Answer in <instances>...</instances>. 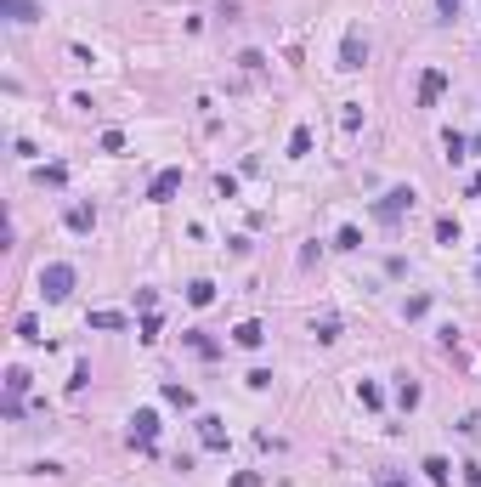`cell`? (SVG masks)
<instances>
[{
  "instance_id": "6da1fadb",
  "label": "cell",
  "mask_w": 481,
  "mask_h": 487,
  "mask_svg": "<svg viewBox=\"0 0 481 487\" xmlns=\"http://www.w3.org/2000/svg\"><path fill=\"white\" fill-rule=\"evenodd\" d=\"M40 295H46V301H69V295H74V266H69V261L40 266Z\"/></svg>"
},
{
  "instance_id": "7a4b0ae2",
  "label": "cell",
  "mask_w": 481,
  "mask_h": 487,
  "mask_svg": "<svg viewBox=\"0 0 481 487\" xmlns=\"http://www.w3.org/2000/svg\"><path fill=\"white\" fill-rule=\"evenodd\" d=\"M131 442H136L142 453L159 442V413H153V408H136V419H131Z\"/></svg>"
},
{
  "instance_id": "3957f363",
  "label": "cell",
  "mask_w": 481,
  "mask_h": 487,
  "mask_svg": "<svg viewBox=\"0 0 481 487\" xmlns=\"http://www.w3.org/2000/svg\"><path fill=\"white\" fill-rule=\"evenodd\" d=\"M374 210H380V221H402V210H413V187H391Z\"/></svg>"
},
{
  "instance_id": "277c9868",
  "label": "cell",
  "mask_w": 481,
  "mask_h": 487,
  "mask_svg": "<svg viewBox=\"0 0 481 487\" xmlns=\"http://www.w3.org/2000/svg\"><path fill=\"white\" fill-rule=\"evenodd\" d=\"M363 63H368V40L351 29V34H345V46H340V69H345V74H357Z\"/></svg>"
},
{
  "instance_id": "5b68a950",
  "label": "cell",
  "mask_w": 481,
  "mask_h": 487,
  "mask_svg": "<svg viewBox=\"0 0 481 487\" xmlns=\"http://www.w3.org/2000/svg\"><path fill=\"white\" fill-rule=\"evenodd\" d=\"M442 91H447V74H442V69H425V74H419V108H436Z\"/></svg>"
},
{
  "instance_id": "8992f818",
  "label": "cell",
  "mask_w": 481,
  "mask_h": 487,
  "mask_svg": "<svg viewBox=\"0 0 481 487\" xmlns=\"http://www.w3.org/2000/svg\"><path fill=\"white\" fill-rule=\"evenodd\" d=\"M176 193H181V170H159V176L148 181V199H153V204H164V199H176Z\"/></svg>"
},
{
  "instance_id": "52a82bcc",
  "label": "cell",
  "mask_w": 481,
  "mask_h": 487,
  "mask_svg": "<svg viewBox=\"0 0 481 487\" xmlns=\"http://www.w3.org/2000/svg\"><path fill=\"white\" fill-rule=\"evenodd\" d=\"M198 442H204V448H227V431H221V419H216V413H204V419H198Z\"/></svg>"
},
{
  "instance_id": "ba28073f",
  "label": "cell",
  "mask_w": 481,
  "mask_h": 487,
  "mask_svg": "<svg viewBox=\"0 0 481 487\" xmlns=\"http://www.w3.org/2000/svg\"><path fill=\"white\" fill-rule=\"evenodd\" d=\"M63 221H69L74 233H91V227H96V210H91V204H69V216H63Z\"/></svg>"
},
{
  "instance_id": "9c48e42d",
  "label": "cell",
  "mask_w": 481,
  "mask_h": 487,
  "mask_svg": "<svg viewBox=\"0 0 481 487\" xmlns=\"http://www.w3.org/2000/svg\"><path fill=\"white\" fill-rule=\"evenodd\" d=\"M233 340H238L243 351H255V346L266 340V328H260V323H255V318H249V323H238V328H233Z\"/></svg>"
},
{
  "instance_id": "30bf717a",
  "label": "cell",
  "mask_w": 481,
  "mask_h": 487,
  "mask_svg": "<svg viewBox=\"0 0 481 487\" xmlns=\"http://www.w3.org/2000/svg\"><path fill=\"white\" fill-rule=\"evenodd\" d=\"M425 476H430L436 487H447V482H453V465H447L442 453H430V459H425Z\"/></svg>"
},
{
  "instance_id": "8fae6325",
  "label": "cell",
  "mask_w": 481,
  "mask_h": 487,
  "mask_svg": "<svg viewBox=\"0 0 481 487\" xmlns=\"http://www.w3.org/2000/svg\"><path fill=\"white\" fill-rule=\"evenodd\" d=\"M187 301H193V306H210V301H216V283H210V278H193V283H187Z\"/></svg>"
},
{
  "instance_id": "7c38bea8",
  "label": "cell",
  "mask_w": 481,
  "mask_h": 487,
  "mask_svg": "<svg viewBox=\"0 0 481 487\" xmlns=\"http://www.w3.org/2000/svg\"><path fill=\"white\" fill-rule=\"evenodd\" d=\"M306 154H312V131L295 125V136H289V159H306Z\"/></svg>"
},
{
  "instance_id": "4fadbf2b",
  "label": "cell",
  "mask_w": 481,
  "mask_h": 487,
  "mask_svg": "<svg viewBox=\"0 0 481 487\" xmlns=\"http://www.w3.org/2000/svg\"><path fill=\"white\" fill-rule=\"evenodd\" d=\"M0 11H6L11 23H34V6H29V0H0Z\"/></svg>"
},
{
  "instance_id": "5bb4252c",
  "label": "cell",
  "mask_w": 481,
  "mask_h": 487,
  "mask_svg": "<svg viewBox=\"0 0 481 487\" xmlns=\"http://www.w3.org/2000/svg\"><path fill=\"white\" fill-rule=\"evenodd\" d=\"M164 403H176V408H193V391H187V386H176V380H164Z\"/></svg>"
},
{
  "instance_id": "9a60e30c",
  "label": "cell",
  "mask_w": 481,
  "mask_h": 487,
  "mask_svg": "<svg viewBox=\"0 0 481 487\" xmlns=\"http://www.w3.org/2000/svg\"><path fill=\"white\" fill-rule=\"evenodd\" d=\"M436 244H459V221L453 216H436Z\"/></svg>"
},
{
  "instance_id": "2e32d148",
  "label": "cell",
  "mask_w": 481,
  "mask_h": 487,
  "mask_svg": "<svg viewBox=\"0 0 481 487\" xmlns=\"http://www.w3.org/2000/svg\"><path fill=\"white\" fill-rule=\"evenodd\" d=\"M334 249H363V233H357V227H340V233H334Z\"/></svg>"
},
{
  "instance_id": "e0dca14e",
  "label": "cell",
  "mask_w": 481,
  "mask_h": 487,
  "mask_svg": "<svg viewBox=\"0 0 481 487\" xmlns=\"http://www.w3.org/2000/svg\"><path fill=\"white\" fill-rule=\"evenodd\" d=\"M164 334V323H159V312H142V340H148V346H153V340H159Z\"/></svg>"
},
{
  "instance_id": "ac0fdd59",
  "label": "cell",
  "mask_w": 481,
  "mask_h": 487,
  "mask_svg": "<svg viewBox=\"0 0 481 487\" xmlns=\"http://www.w3.org/2000/svg\"><path fill=\"white\" fill-rule=\"evenodd\" d=\"M91 328H125V312H91Z\"/></svg>"
},
{
  "instance_id": "d6986e66",
  "label": "cell",
  "mask_w": 481,
  "mask_h": 487,
  "mask_svg": "<svg viewBox=\"0 0 481 487\" xmlns=\"http://www.w3.org/2000/svg\"><path fill=\"white\" fill-rule=\"evenodd\" d=\"M187 346H193V351H198V357H216V340H210V334H198V328H193V334H187Z\"/></svg>"
},
{
  "instance_id": "ffe728a7",
  "label": "cell",
  "mask_w": 481,
  "mask_h": 487,
  "mask_svg": "<svg viewBox=\"0 0 481 487\" xmlns=\"http://www.w3.org/2000/svg\"><path fill=\"white\" fill-rule=\"evenodd\" d=\"M357 397H363V408H380V403H385V397H380V386H374V380H363V386H357Z\"/></svg>"
},
{
  "instance_id": "44dd1931",
  "label": "cell",
  "mask_w": 481,
  "mask_h": 487,
  "mask_svg": "<svg viewBox=\"0 0 481 487\" xmlns=\"http://www.w3.org/2000/svg\"><path fill=\"white\" fill-rule=\"evenodd\" d=\"M17 340H29V346H34V340H46V334H40V323H34V318H23V323H17Z\"/></svg>"
},
{
  "instance_id": "7402d4cb",
  "label": "cell",
  "mask_w": 481,
  "mask_h": 487,
  "mask_svg": "<svg viewBox=\"0 0 481 487\" xmlns=\"http://www.w3.org/2000/svg\"><path fill=\"white\" fill-rule=\"evenodd\" d=\"M125 148V131H102V154H119Z\"/></svg>"
},
{
  "instance_id": "603a6c76",
  "label": "cell",
  "mask_w": 481,
  "mask_h": 487,
  "mask_svg": "<svg viewBox=\"0 0 481 487\" xmlns=\"http://www.w3.org/2000/svg\"><path fill=\"white\" fill-rule=\"evenodd\" d=\"M465 148H470V142H465L459 131H447V159H465Z\"/></svg>"
},
{
  "instance_id": "cb8c5ba5",
  "label": "cell",
  "mask_w": 481,
  "mask_h": 487,
  "mask_svg": "<svg viewBox=\"0 0 481 487\" xmlns=\"http://www.w3.org/2000/svg\"><path fill=\"white\" fill-rule=\"evenodd\" d=\"M397 397H402V408H419V386H413V380H402Z\"/></svg>"
},
{
  "instance_id": "d4e9b609",
  "label": "cell",
  "mask_w": 481,
  "mask_h": 487,
  "mask_svg": "<svg viewBox=\"0 0 481 487\" xmlns=\"http://www.w3.org/2000/svg\"><path fill=\"white\" fill-rule=\"evenodd\" d=\"M233 487H260V476H255V471H238V476H233Z\"/></svg>"
},
{
  "instance_id": "484cf974",
  "label": "cell",
  "mask_w": 481,
  "mask_h": 487,
  "mask_svg": "<svg viewBox=\"0 0 481 487\" xmlns=\"http://www.w3.org/2000/svg\"><path fill=\"white\" fill-rule=\"evenodd\" d=\"M436 11L442 17H459V0H436Z\"/></svg>"
},
{
  "instance_id": "4316f807",
  "label": "cell",
  "mask_w": 481,
  "mask_h": 487,
  "mask_svg": "<svg viewBox=\"0 0 481 487\" xmlns=\"http://www.w3.org/2000/svg\"><path fill=\"white\" fill-rule=\"evenodd\" d=\"M380 487H407V482H402V476H385V482H380Z\"/></svg>"
},
{
  "instance_id": "83f0119b",
  "label": "cell",
  "mask_w": 481,
  "mask_h": 487,
  "mask_svg": "<svg viewBox=\"0 0 481 487\" xmlns=\"http://www.w3.org/2000/svg\"><path fill=\"white\" fill-rule=\"evenodd\" d=\"M470 154H476V159H481V136H476V142H470Z\"/></svg>"
}]
</instances>
